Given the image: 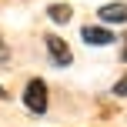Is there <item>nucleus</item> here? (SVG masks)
<instances>
[{
	"label": "nucleus",
	"instance_id": "obj_8",
	"mask_svg": "<svg viewBox=\"0 0 127 127\" xmlns=\"http://www.w3.org/2000/svg\"><path fill=\"white\" fill-rule=\"evenodd\" d=\"M121 57H124V60H127V37H124V54H121Z\"/></svg>",
	"mask_w": 127,
	"mask_h": 127
},
{
	"label": "nucleus",
	"instance_id": "obj_2",
	"mask_svg": "<svg viewBox=\"0 0 127 127\" xmlns=\"http://www.w3.org/2000/svg\"><path fill=\"white\" fill-rule=\"evenodd\" d=\"M44 44H47V54H50V60L57 64V67H70L74 54H70V47L64 44L57 33H47V37H44Z\"/></svg>",
	"mask_w": 127,
	"mask_h": 127
},
{
	"label": "nucleus",
	"instance_id": "obj_4",
	"mask_svg": "<svg viewBox=\"0 0 127 127\" xmlns=\"http://www.w3.org/2000/svg\"><path fill=\"white\" fill-rule=\"evenodd\" d=\"M97 17L104 20V24H127V3H104L100 10H97Z\"/></svg>",
	"mask_w": 127,
	"mask_h": 127
},
{
	"label": "nucleus",
	"instance_id": "obj_6",
	"mask_svg": "<svg viewBox=\"0 0 127 127\" xmlns=\"http://www.w3.org/2000/svg\"><path fill=\"white\" fill-rule=\"evenodd\" d=\"M114 94H117V97H127V74H124L121 80L114 84Z\"/></svg>",
	"mask_w": 127,
	"mask_h": 127
},
{
	"label": "nucleus",
	"instance_id": "obj_7",
	"mask_svg": "<svg viewBox=\"0 0 127 127\" xmlns=\"http://www.w3.org/2000/svg\"><path fill=\"white\" fill-rule=\"evenodd\" d=\"M0 60H7V47H3V40H0Z\"/></svg>",
	"mask_w": 127,
	"mask_h": 127
},
{
	"label": "nucleus",
	"instance_id": "obj_1",
	"mask_svg": "<svg viewBox=\"0 0 127 127\" xmlns=\"http://www.w3.org/2000/svg\"><path fill=\"white\" fill-rule=\"evenodd\" d=\"M47 84L40 80V77H33V80H27L24 87V107L30 110V114H47Z\"/></svg>",
	"mask_w": 127,
	"mask_h": 127
},
{
	"label": "nucleus",
	"instance_id": "obj_3",
	"mask_svg": "<svg viewBox=\"0 0 127 127\" xmlns=\"http://www.w3.org/2000/svg\"><path fill=\"white\" fill-rule=\"evenodd\" d=\"M80 37H84V44H90V47H107V44H114V30L97 27V24L80 27Z\"/></svg>",
	"mask_w": 127,
	"mask_h": 127
},
{
	"label": "nucleus",
	"instance_id": "obj_5",
	"mask_svg": "<svg viewBox=\"0 0 127 127\" xmlns=\"http://www.w3.org/2000/svg\"><path fill=\"white\" fill-rule=\"evenodd\" d=\"M47 17H50L54 24H67V20L74 17V10H70V3H50L47 7Z\"/></svg>",
	"mask_w": 127,
	"mask_h": 127
},
{
	"label": "nucleus",
	"instance_id": "obj_9",
	"mask_svg": "<svg viewBox=\"0 0 127 127\" xmlns=\"http://www.w3.org/2000/svg\"><path fill=\"white\" fill-rule=\"evenodd\" d=\"M3 97H7V90H3V87H0V100H3Z\"/></svg>",
	"mask_w": 127,
	"mask_h": 127
}]
</instances>
